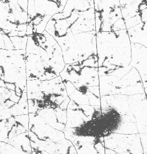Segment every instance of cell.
Instances as JSON below:
<instances>
[{"label": "cell", "instance_id": "obj_1", "mask_svg": "<svg viewBox=\"0 0 147 154\" xmlns=\"http://www.w3.org/2000/svg\"><path fill=\"white\" fill-rule=\"evenodd\" d=\"M98 60L91 57L66 64L60 76L70 100L78 105L100 107Z\"/></svg>", "mask_w": 147, "mask_h": 154}, {"label": "cell", "instance_id": "obj_2", "mask_svg": "<svg viewBox=\"0 0 147 154\" xmlns=\"http://www.w3.org/2000/svg\"><path fill=\"white\" fill-rule=\"evenodd\" d=\"M28 113H37L42 109L67 108L69 98L60 76L48 81H27Z\"/></svg>", "mask_w": 147, "mask_h": 154}, {"label": "cell", "instance_id": "obj_3", "mask_svg": "<svg viewBox=\"0 0 147 154\" xmlns=\"http://www.w3.org/2000/svg\"><path fill=\"white\" fill-rule=\"evenodd\" d=\"M99 67H117L130 65L131 42L127 29L96 33Z\"/></svg>", "mask_w": 147, "mask_h": 154}, {"label": "cell", "instance_id": "obj_4", "mask_svg": "<svg viewBox=\"0 0 147 154\" xmlns=\"http://www.w3.org/2000/svg\"><path fill=\"white\" fill-rule=\"evenodd\" d=\"M28 135L32 152L65 154L67 140L62 131L50 127L37 113H28Z\"/></svg>", "mask_w": 147, "mask_h": 154}, {"label": "cell", "instance_id": "obj_5", "mask_svg": "<svg viewBox=\"0 0 147 154\" xmlns=\"http://www.w3.org/2000/svg\"><path fill=\"white\" fill-rule=\"evenodd\" d=\"M25 50L0 49V87L27 92Z\"/></svg>", "mask_w": 147, "mask_h": 154}, {"label": "cell", "instance_id": "obj_6", "mask_svg": "<svg viewBox=\"0 0 147 154\" xmlns=\"http://www.w3.org/2000/svg\"><path fill=\"white\" fill-rule=\"evenodd\" d=\"M25 50L27 54L40 56L59 74L66 65L60 45L54 37L45 30L42 34L27 36Z\"/></svg>", "mask_w": 147, "mask_h": 154}, {"label": "cell", "instance_id": "obj_7", "mask_svg": "<svg viewBox=\"0 0 147 154\" xmlns=\"http://www.w3.org/2000/svg\"><path fill=\"white\" fill-rule=\"evenodd\" d=\"M64 8L60 2L53 0H28L27 36L42 34L50 19Z\"/></svg>", "mask_w": 147, "mask_h": 154}, {"label": "cell", "instance_id": "obj_8", "mask_svg": "<svg viewBox=\"0 0 147 154\" xmlns=\"http://www.w3.org/2000/svg\"><path fill=\"white\" fill-rule=\"evenodd\" d=\"M28 113L26 93H17L0 87V119Z\"/></svg>", "mask_w": 147, "mask_h": 154}, {"label": "cell", "instance_id": "obj_9", "mask_svg": "<svg viewBox=\"0 0 147 154\" xmlns=\"http://www.w3.org/2000/svg\"><path fill=\"white\" fill-rule=\"evenodd\" d=\"M27 81H48L59 76L54 68L44 61L40 56L34 54H25Z\"/></svg>", "mask_w": 147, "mask_h": 154}, {"label": "cell", "instance_id": "obj_10", "mask_svg": "<svg viewBox=\"0 0 147 154\" xmlns=\"http://www.w3.org/2000/svg\"><path fill=\"white\" fill-rule=\"evenodd\" d=\"M8 4V16L3 29L26 32L28 0H11Z\"/></svg>", "mask_w": 147, "mask_h": 154}, {"label": "cell", "instance_id": "obj_11", "mask_svg": "<svg viewBox=\"0 0 147 154\" xmlns=\"http://www.w3.org/2000/svg\"><path fill=\"white\" fill-rule=\"evenodd\" d=\"M28 115L0 119V142L8 143L12 138L17 135L28 132Z\"/></svg>", "mask_w": 147, "mask_h": 154}, {"label": "cell", "instance_id": "obj_12", "mask_svg": "<svg viewBox=\"0 0 147 154\" xmlns=\"http://www.w3.org/2000/svg\"><path fill=\"white\" fill-rule=\"evenodd\" d=\"M66 20L74 35L95 31L94 8L83 12L74 11Z\"/></svg>", "mask_w": 147, "mask_h": 154}, {"label": "cell", "instance_id": "obj_13", "mask_svg": "<svg viewBox=\"0 0 147 154\" xmlns=\"http://www.w3.org/2000/svg\"><path fill=\"white\" fill-rule=\"evenodd\" d=\"M27 42L26 32L0 28V49L26 50Z\"/></svg>", "mask_w": 147, "mask_h": 154}, {"label": "cell", "instance_id": "obj_14", "mask_svg": "<svg viewBox=\"0 0 147 154\" xmlns=\"http://www.w3.org/2000/svg\"><path fill=\"white\" fill-rule=\"evenodd\" d=\"M67 108L59 107L42 109L37 113L50 127L63 131L67 121Z\"/></svg>", "mask_w": 147, "mask_h": 154}, {"label": "cell", "instance_id": "obj_15", "mask_svg": "<svg viewBox=\"0 0 147 154\" xmlns=\"http://www.w3.org/2000/svg\"><path fill=\"white\" fill-rule=\"evenodd\" d=\"M130 65L135 68L140 75L144 85L147 81V47L139 44L131 43V61Z\"/></svg>", "mask_w": 147, "mask_h": 154}, {"label": "cell", "instance_id": "obj_16", "mask_svg": "<svg viewBox=\"0 0 147 154\" xmlns=\"http://www.w3.org/2000/svg\"><path fill=\"white\" fill-rule=\"evenodd\" d=\"M94 10L99 18L113 14L120 8L119 0H94Z\"/></svg>", "mask_w": 147, "mask_h": 154}, {"label": "cell", "instance_id": "obj_17", "mask_svg": "<svg viewBox=\"0 0 147 154\" xmlns=\"http://www.w3.org/2000/svg\"><path fill=\"white\" fill-rule=\"evenodd\" d=\"M131 43L139 44L147 47V22H141L127 29Z\"/></svg>", "mask_w": 147, "mask_h": 154}, {"label": "cell", "instance_id": "obj_18", "mask_svg": "<svg viewBox=\"0 0 147 154\" xmlns=\"http://www.w3.org/2000/svg\"><path fill=\"white\" fill-rule=\"evenodd\" d=\"M8 144L23 152L32 153L28 132L23 133L12 138Z\"/></svg>", "mask_w": 147, "mask_h": 154}, {"label": "cell", "instance_id": "obj_19", "mask_svg": "<svg viewBox=\"0 0 147 154\" xmlns=\"http://www.w3.org/2000/svg\"><path fill=\"white\" fill-rule=\"evenodd\" d=\"M0 154H32L23 152L8 143L0 142Z\"/></svg>", "mask_w": 147, "mask_h": 154}, {"label": "cell", "instance_id": "obj_20", "mask_svg": "<svg viewBox=\"0 0 147 154\" xmlns=\"http://www.w3.org/2000/svg\"><path fill=\"white\" fill-rule=\"evenodd\" d=\"M8 3L0 1V28L3 29L8 16Z\"/></svg>", "mask_w": 147, "mask_h": 154}, {"label": "cell", "instance_id": "obj_21", "mask_svg": "<svg viewBox=\"0 0 147 154\" xmlns=\"http://www.w3.org/2000/svg\"><path fill=\"white\" fill-rule=\"evenodd\" d=\"M144 0H119L120 5L125 4H140Z\"/></svg>", "mask_w": 147, "mask_h": 154}, {"label": "cell", "instance_id": "obj_22", "mask_svg": "<svg viewBox=\"0 0 147 154\" xmlns=\"http://www.w3.org/2000/svg\"><path fill=\"white\" fill-rule=\"evenodd\" d=\"M11 0H5V3H8V2H9Z\"/></svg>", "mask_w": 147, "mask_h": 154}, {"label": "cell", "instance_id": "obj_23", "mask_svg": "<svg viewBox=\"0 0 147 154\" xmlns=\"http://www.w3.org/2000/svg\"><path fill=\"white\" fill-rule=\"evenodd\" d=\"M1 1H2L3 2H4V3H5V0H0Z\"/></svg>", "mask_w": 147, "mask_h": 154}]
</instances>
